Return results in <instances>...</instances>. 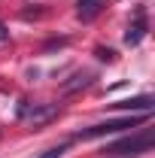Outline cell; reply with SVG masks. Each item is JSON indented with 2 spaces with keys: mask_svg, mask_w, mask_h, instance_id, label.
Here are the masks:
<instances>
[{
  "mask_svg": "<svg viewBox=\"0 0 155 158\" xmlns=\"http://www.w3.org/2000/svg\"><path fill=\"white\" fill-rule=\"evenodd\" d=\"M152 143H155V137H152V131L146 128V131H140L134 137H122L116 143H110L103 149V155H143V152L152 149Z\"/></svg>",
  "mask_w": 155,
  "mask_h": 158,
  "instance_id": "obj_1",
  "label": "cell"
},
{
  "mask_svg": "<svg viewBox=\"0 0 155 158\" xmlns=\"http://www.w3.org/2000/svg\"><path fill=\"white\" fill-rule=\"evenodd\" d=\"M146 116H149V113H146ZM146 116H125V118H110V122L91 125V128L79 131L76 140H94V137H107V134H119V131H125V128H137V125L146 122Z\"/></svg>",
  "mask_w": 155,
  "mask_h": 158,
  "instance_id": "obj_2",
  "label": "cell"
},
{
  "mask_svg": "<svg viewBox=\"0 0 155 158\" xmlns=\"http://www.w3.org/2000/svg\"><path fill=\"white\" fill-rule=\"evenodd\" d=\"M58 116V103H46V106H21V118L24 122H31L34 128L37 125H46V122H52V118Z\"/></svg>",
  "mask_w": 155,
  "mask_h": 158,
  "instance_id": "obj_3",
  "label": "cell"
},
{
  "mask_svg": "<svg viewBox=\"0 0 155 158\" xmlns=\"http://www.w3.org/2000/svg\"><path fill=\"white\" fill-rule=\"evenodd\" d=\"M119 110H131V113H149L155 106L152 98H134V100H122V103H116Z\"/></svg>",
  "mask_w": 155,
  "mask_h": 158,
  "instance_id": "obj_4",
  "label": "cell"
},
{
  "mask_svg": "<svg viewBox=\"0 0 155 158\" xmlns=\"http://www.w3.org/2000/svg\"><path fill=\"white\" fill-rule=\"evenodd\" d=\"M100 6H103V0H79V19H94L97 12H100Z\"/></svg>",
  "mask_w": 155,
  "mask_h": 158,
  "instance_id": "obj_5",
  "label": "cell"
},
{
  "mask_svg": "<svg viewBox=\"0 0 155 158\" xmlns=\"http://www.w3.org/2000/svg\"><path fill=\"white\" fill-rule=\"evenodd\" d=\"M140 40H143V19H140V21L134 24V27H131V31L125 34V43H131V46H137Z\"/></svg>",
  "mask_w": 155,
  "mask_h": 158,
  "instance_id": "obj_6",
  "label": "cell"
},
{
  "mask_svg": "<svg viewBox=\"0 0 155 158\" xmlns=\"http://www.w3.org/2000/svg\"><path fill=\"white\" fill-rule=\"evenodd\" d=\"M67 152V143H61V146H52V149H46V152H40L37 158H61Z\"/></svg>",
  "mask_w": 155,
  "mask_h": 158,
  "instance_id": "obj_7",
  "label": "cell"
},
{
  "mask_svg": "<svg viewBox=\"0 0 155 158\" xmlns=\"http://www.w3.org/2000/svg\"><path fill=\"white\" fill-rule=\"evenodd\" d=\"M0 40H6V34H3V27H0Z\"/></svg>",
  "mask_w": 155,
  "mask_h": 158,
  "instance_id": "obj_8",
  "label": "cell"
}]
</instances>
